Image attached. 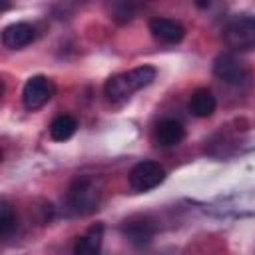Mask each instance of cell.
Instances as JSON below:
<instances>
[{
  "label": "cell",
  "mask_w": 255,
  "mask_h": 255,
  "mask_svg": "<svg viewBox=\"0 0 255 255\" xmlns=\"http://www.w3.org/2000/svg\"><path fill=\"white\" fill-rule=\"evenodd\" d=\"M56 86L50 78L46 76H32L22 90V104L26 110H40L44 104H48V100L54 96Z\"/></svg>",
  "instance_id": "6"
},
{
  "label": "cell",
  "mask_w": 255,
  "mask_h": 255,
  "mask_svg": "<svg viewBox=\"0 0 255 255\" xmlns=\"http://www.w3.org/2000/svg\"><path fill=\"white\" fill-rule=\"evenodd\" d=\"M16 229H18V217H16L14 209L10 207V203L4 199L0 205V235H2V239H10Z\"/></svg>",
  "instance_id": "14"
},
{
  "label": "cell",
  "mask_w": 255,
  "mask_h": 255,
  "mask_svg": "<svg viewBox=\"0 0 255 255\" xmlns=\"http://www.w3.org/2000/svg\"><path fill=\"white\" fill-rule=\"evenodd\" d=\"M149 32L155 40H159L163 44H177L185 36V28L177 20L161 18V16H155L149 20Z\"/></svg>",
  "instance_id": "9"
},
{
  "label": "cell",
  "mask_w": 255,
  "mask_h": 255,
  "mask_svg": "<svg viewBox=\"0 0 255 255\" xmlns=\"http://www.w3.org/2000/svg\"><path fill=\"white\" fill-rule=\"evenodd\" d=\"M36 40V28L28 22H14L2 30V44L8 50H20Z\"/></svg>",
  "instance_id": "8"
},
{
  "label": "cell",
  "mask_w": 255,
  "mask_h": 255,
  "mask_svg": "<svg viewBox=\"0 0 255 255\" xmlns=\"http://www.w3.org/2000/svg\"><path fill=\"white\" fill-rule=\"evenodd\" d=\"M213 74L221 82H225L229 86H237V88L247 86L251 82L249 68L241 60H237L233 54H219L213 62Z\"/></svg>",
  "instance_id": "4"
},
{
  "label": "cell",
  "mask_w": 255,
  "mask_h": 255,
  "mask_svg": "<svg viewBox=\"0 0 255 255\" xmlns=\"http://www.w3.org/2000/svg\"><path fill=\"white\" fill-rule=\"evenodd\" d=\"M76 129H78L76 118L70 114H60L50 124V137L54 141H66L76 133Z\"/></svg>",
  "instance_id": "13"
},
{
  "label": "cell",
  "mask_w": 255,
  "mask_h": 255,
  "mask_svg": "<svg viewBox=\"0 0 255 255\" xmlns=\"http://www.w3.org/2000/svg\"><path fill=\"white\" fill-rule=\"evenodd\" d=\"M183 135H185L183 126L177 120H173V118H165V120H161L157 124L153 139L161 147H171V145H177L183 139Z\"/></svg>",
  "instance_id": "10"
},
{
  "label": "cell",
  "mask_w": 255,
  "mask_h": 255,
  "mask_svg": "<svg viewBox=\"0 0 255 255\" xmlns=\"http://www.w3.org/2000/svg\"><path fill=\"white\" fill-rule=\"evenodd\" d=\"M155 74L157 72H155L153 66H137V68H133L129 72L116 74L104 86L106 98L110 102H116V104L118 102H126L133 92L147 88L155 80Z\"/></svg>",
  "instance_id": "1"
},
{
  "label": "cell",
  "mask_w": 255,
  "mask_h": 255,
  "mask_svg": "<svg viewBox=\"0 0 255 255\" xmlns=\"http://www.w3.org/2000/svg\"><path fill=\"white\" fill-rule=\"evenodd\" d=\"M215 96L211 94V90L207 88H199L191 94L189 98V112L195 116V118H209L213 112H215Z\"/></svg>",
  "instance_id": "12"
},
{
  "label": "cell",
  "mask_w": 255,
  "mask_h": 255,
  "mask_svg": "<svg viewBox=\"0 0 255 255\" xmlns=\"http://www.w3.org/2000/svg\"><path fill=\"white\" fill-rule=\"evenodd\" d=\"M223 40L231 50L255 48V16L235 14L223 28Z\"/></svg>",
  "instance_id": "3"
},
{
  "label": "cell",
  "mask_w": 255,
  "mask_h": 255,
  "mask_svg": "<svg viewBox=\"0 0 255 255\" xmlns=\"http://www.w3.org/2000/svg\"><path fill=\"white\" fill-rule=\"evenodd\" d=\"M122 233L128 237V241L135 247H143L147 245L153 235H155V225L149 217H143V215H135V217H129L128 221H124L122 225Z\"/></svg>",
  "instance_id": "7"
},
{
  "label": "cell",
  "mask_w": 255,
  "mask_h": 255,
  "mask_svg": "<svg viewBox=\"0 0 255 255\" xmlns=\"http://www.w3.org/2000/svg\"><path fill=\"white\" fill-rule=\"evenodd\" d=\"M102 243H104V225L96 223L76 241L74 255H102Z\"/></svg>",
  "instance_id": "11"
},
{
  "label": "cell",
  "mask_w": 255,
  "mask_h": 255,
  "mask_svg": "<svg viewBox=\"0 0 255 255\" xmlns=\"http://www.w3.org/2000/svg\"><path fill=\"white\" fill-rule=\"evenodd\" d=\"M102 199V181L92 175L78 177L68 189V205L78 215H90Z\"/></svg>",
  "instance_id": "2"
},
{
  "label": "cell",
  "mask_w": 255,
  "mask_h": 255,
  "mask_svg": "<svg viewBox=\"0 0 255 255\" xmlns=\"http://www.w3.org/2000/svg\"><path fill=\"white\" fill-rule=\"evenodd\" d=\"M165 179V169L157 161H139L131 167L128 181L129 187L137 193H145L153 187H157Z\"/></svg>",
  "instance_id": "5"
}]
</instances>
